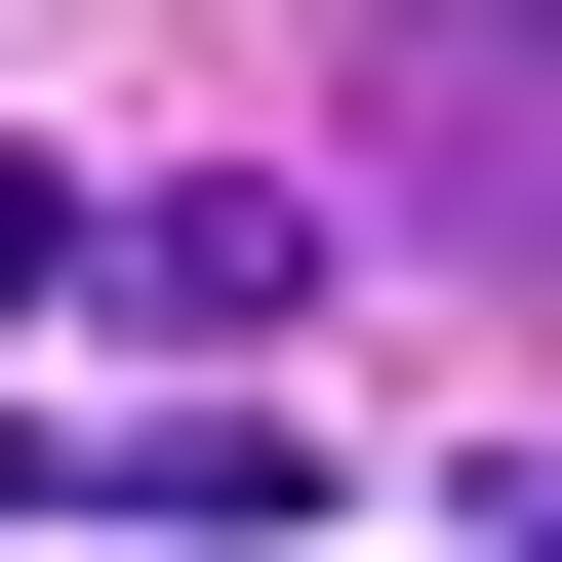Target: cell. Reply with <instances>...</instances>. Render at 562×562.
<instances>
[{
	"label": "cell",
	"instance_id": "1",
	"mask_svg": "<svg viewBox=\"0 0 562 562\" xmlns=\"http://www.w3.org/2000/svg\"><path fill=\"white\" fill-rule=\"evenodd\" d=\"M322 121H362V241L562 281V0H322Z\"/></svg>",
	"mask_w": 562,
	"mask_h": 562
},
{
	"label": "cell",
	"instance_id": "2",
	"mask_svg": "<svg viewBox=\"0 0 562 562\" xmlns=\"http://www.w3.org/2000/svg\"><path fill=\"white\" fill-rule=\"evenodd\" d=\"M281 281H322V201H241V161H161V201H81V322H161V362H241Z\"/></svg>",
	"mask_w": 562,
	"mask_h": 562
},
{
	"label": "cell",
	"instance_id": "3",
	"mask_svg": "<svg viewBox=\"0 0 562 562\" xmlns=\"http://www.w3.org/2000/svg\"><path fill=\"white\" fill-rule=\"evenodd\" d=\"M0 322H81V201H41V161H0Z\"/></svg>",
	"mask_w": 562,
	"mask_h": 562
},
{
	"label": "cell",
	"instance_id": "4",
	"mask_svg": "<svg viewBox=\"0 0 562 562\" xmlns=\"http://www.w3.org/2000/svg\"><path fill=\"white\" fill-rule=\"evenodd\" d=\"M482 562H562V522H482Z\"/></svg>",
	"mask_w": 562,
	"mask_h": 562
}]
</instances>
